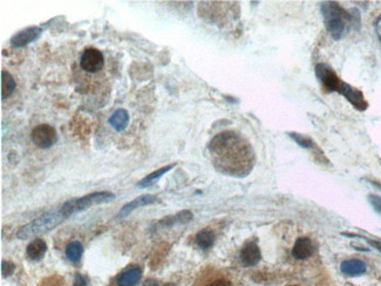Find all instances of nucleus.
<instances>
[{
	"label": "nucleus",
	"mask_w": 381,
	"mask_h": 286,
	"mask_svg": "<svg viewBox=\"0 0 381 286\" xmlns=\"http://www.w3.org/2000/svg\"><path fill=\"white\" fill-rule=\"evenodd\" d=\"M374 27H376V32H377L378 38H379V40L381 41V17H379V18L377 19L376 24H374Z\"/></svg>",
	"instance_id": "27"
},
{
	"label": "nucleus",
	"mask_w": 381,
	"mask_h": 286,
	"mask_svg": "<svg viewBox=\"0 0 381 286\" xmlns=\"http://www.w3.org/2000/svg\"><path fill=\"white\" fill-rule=\"evenodd\" d=\"M214 166L234 176H244L254 167V152L250 144L235 131L216 135L209 144Z\"/></svg>",
	"instance_id": "1"
},
{
	"label": "nucleus",
	"mask_w": 381,
	"mask_h": 286,
	"mask_svg": "<svg viewBox=\"0 0 381 286\" xmlns=\"http://www.w3.org/2000/svg\"><path fill=\"white\" fill-rule=\"evenodd\" d=\"M105 66V57L98 48L88 47L80 57V67L87 73H98Z\"/></svg>",
	"instance_id": "6"
},
{
	"label": "nucleus",
	"mask_w": 381,
	"mask_h": 286,
	"mask_svg": "<svg viewBox=\"0 0 381 286\" xmlns=\"http://www.w3.org/2000/svg\"><path fill=\"white\" fill-rule=\"evenodd\" d=\"M261 253L256 243L250 242L245 244L241 251V260L244 266H254L259 263Z\"/></svg>",
	"instance_id": "10"
},
{
	"label": "nucleus",
	"mask_w": 381,
	"mask_h": 286,
	"mask_svg": "<svg viewBox=\"0 0 381 286\" xmlns=\"http://www.w3.org/2000/svg\"><path fill=\"white\" fill-rule=\"evenodd\" d=\"M128 123L129 114L126 109H118V111H115L114 113L112 114V116L109 117V124L118 131H122L126 129Z\"/></svg>",
	"instance_id": "16"
},
{
	"label": "nucleus",
	"mask_w": 381,
	"mask_h": 286,
	"mask_svg": "<svg viewBox=\"0 0 381 286\" xmlns=\"http://www.w3.org/2000/svg\"><path fill=\"white\" fill-rule=\"evenodd\" d=\"M14 269L15 266L14 264H13L12 262H8V260H4V262L1 263V273L4 277H9V276L12 275L13 272H14Z\"/></svg>",
	"instance_id": "23"
},
{
	"label": "nucleus",
	"mask_w": 381,
	"mask_h": 286,
	"mask_svg": "<svg viewBox=\"0 0 381 286\" xmlns=\"http://www.w3.org/2000/svg\"><path fill=\"white\" fill-rule=\"evenodd\" d=\"M215 243V233L211 230L204 229L201 230L196 236V244L201 249L206 250L210 249Z\"/></svg>",
	"instance_id": "19"
},
{
	"label": "nucleus",
	"mask_w": 381,
	"mask_h": 286,
	"mask_svg": "<svg viewBox=\"0 0 381 286\" xmlns=\"http://www.w3.org/2000/svg\"><path fill=\"white\" fill-rule=\"evenodd\" d=\"M316 76L320 81L322 87L328 92L338 93L341 83H343L334 70L326 63H318L316 66Z\"/></svg>",
	"instance_id": "7"
},
{
	"label": "nucleus",
	"mask_w": 381,
	"mask_h": 286,
	"mask_svg": "<svg viewBox=\"0 0 381 286\" xmlns=\"http://www.w3.org/2000/svg\"><path fill=\"white\" fill-rule=\"evenodd\" d=\"M88 285V281L85 276L80 275V273H76L75 278H74V284L73 286H87Z\"/></svg>",
	"instance_id": "25"
},
{
	"label": "nucleus",
	"mask_w": 381,
	"mask_h": 286,
	"mask_svg": "<svg viewBox=\"0 0 381 286\" xmlns=\"http://www.w3.org/2000/svg\"><path fill=\"white\" fill-rule=\"evenodd\" d=\"M206 286H231V284L228 281H225V279H218V281L210 283Z\"/></svg>",
	"instance_id": "26"
},
{
	"label": "nucleus",
	"mask_w": 381,
	"mask_h": 286,
	"mask_svg": "<svg viewBox=\"0 0 381 286\" xmlns=\"http://www.w3.org/2000/svg\"><path fill=\"white\" fill-rule=\"evenodd\" d=\"M340 269L341 272L346 276H360L366 272V264L363 260L350 259L341 263Z\"/></svg>",
	"instance_id": "14"
},
{
	"label": "nucleus",
	"mask_w": 381,
	"mask_h": 286,
	"mask_svg": "<svg viewBox=\"0 0 381 286\" xmlns=\"http://www.w3.org/2000/svg\"><path fill=\"white\" fill-rule=\"evenodd\" d=\"M31 139L35 146L40 149H48L57 143L58 134L57 130L50 124H39L34 127L31 133Z\"/></svg>",
	"instance_id": "5"
},
{
	"label": "nucleus",
	"mask_w": 381,
	"mask_h": 286,
	"mask_svg": "<svg viewBox=\"0 0 381 286\" xmlns=\"http://www.w3.org/2000/svg\"><path fill=\"white\" fill-rule=\"evenodd\" d=\"M173 168H174V165H170V166L163 167V168L156 170V172H153L149 173V175L146 176V177H144L143 179H141V181L137 183V188L143 189V188H147V186L151 185L154 182H156L160 177H162L164 173L168 172L170 169H173Z\"/></svg>",
	"instance_id": "18"
},
{
	"label": "nucleus",
	"mask_w": 381,
	"mask_h": 286,
	"mask_svg": "<svg viewBox=\"0 0 381 286\" xmlns=\"http://www.w3.org/2000/svg\"><path fill=\"white\" fill-rule=\"evenodd\" d=\"M64 220H66V217L64 216L61 210L50 211V213L41 215V216H39L38 218L32 221L31 223L22 227L21 229L18 231L17 236L19 239L31 238V237L38 236V234H41L52 230L53 228L59 226L61 222H64Z\"/></svg>",
	"instance_id": "3"
},
{
	"label": "nucleus",
	"mask_w": 381,
	"mask_h": 286,
	"mask_svg": "<svg viewBox=\"0 0 381 286\" xmlns=\"http://www.w3.org/2000/svg\"><path fill=\"white\" fill-rule=\"evenodd\" d=\"M320 9L326 30L334 40L341 39L346 30L360 28V13L356 8L344 9L338 2L326 1L322 2Z\"/></svg>",
	"instance_id": "2"
},
{
	"label": "nucleus",
	"mask_w": 381,
	"mask_h": 286,
	"mask_svg": "<svg viewBox=\"0 0 381 286\" xmlns=\"http://www.w3.org/2000/svg\"><path fill=\"white\" fill-rule=\"evenodd\" d=\"M82 252H83V249H82L81 243L77 242V240L70 242L66 247V257L73 263H77L80 259H81Z\"/></svg>",
	"instance_id": "21"
},
{
	"label": "nucleus",
	"mask_w": 381,
	"mask_h": 286,
	"mask_svg": "<svg viewBox=\"0 0 381 286\" xmlns=\"http://www.w3.org/2000/svg\"><path fill=\"white\" fill-rule=\"evenodd\" d=\"M41 32H43V30L38 26L25 28V30L18 32L17 34L13 35L11 39V45L15 48L27 46L28 44L33 43V41H35L40 37Z\"/></svg>",
	"instance_id": "9"
},
{
	"label": "nucleus",
	"mask_w": 381,
	"mask_h": 286,
	"mask_svg": "<svg viewBox=\"0 0 381 286\" xmlns=\"http://www.w3.org/2000/svg\"><path fill=\"white\" fill-rule=\"evenodd\" d=\"M369 201L371 205H372L374 210L377 211L378 214L381 215V197L378 195H370L369 196Z\"/></svg>",
	"instance_id": "24"
},
{
	"label": "nucleus",
	"mask_w": 381,
	"mask_h": 286,
	"mask_svg": "<svg viewBox=\"0 0 381 286\" xmlns=\"http://www.w3.org/2000/svg\"><path fill=\"white\" fill-rule=\"evenodd\" d=\"M313 251V244L311 242V239L309 237H300V238L297 239V242L295 244L292 249V256L295 257L296 259H300L304 260L308 259L312 256Z\"/></svg>",
	"instance_id": "12"
},
{
	"label": "nucleus",
	"mask_w": 381,
	"mask_h": 286,
	"mask_svg": "<svg viewBox=\"0 0 381 286\" xmlns=\"http://www.w3.org/2000/svg\"><path fill=\"white\" fill-rule=\"evenodd\" d=\"M192 220V214L188 210L181 211L175 216H170L167 217L166 220L161 221V226L163 227H173L174 224H179V223H188Z\"/></svg>",
	"instance_id": "20"
},
{
	"label": "nucleus",
	"mask_w": 381,
	"mask_h": 286,
	"mask_svg": "<svg viewBox=\"0 0 381 286\" xmlns=\"http://www.w3.org/2000/svg\"><path fill=\"white\" fill-rule=\"evenodd\" d=\"M15 89L14 78L7 70H1V99L6 100L13 94Z\"/></svg>",
	"instance_id": "17"
},
{
	"label": "nucleus",
	"mask_w": 381,
	"mask_h": 286,
	"mask_svg": "<svg viewBox=\"0 0 381 286\" xmlns=\"http://www.w3.org/2000/svg\"><path fill=\"white\" fill-rule=\"evenodd\" d=\"M115 200V195L108 191H101V192H93V194L86 195L83 197L75 198V200L66 202L60 210L63 211L64 217H69L70 215L79 213V211L86 210L87 208L94 207L98 204L108 203Z\"/></svg>",
	"instance_id": "4"
},
{
	"label": "nucleus",
	"mask_w": 381,
	"mask_h": 286,
	"mask_svg": "<svg viewBox=\"0 0 381 286\" xmlns=\"http://www.w3.org/2000/svg\"><path fill=\"white\" fill-rule=\"evenodd\" d=\"M367 242H369L371 245L376 247V249L379 250V251H381V242H379V240H372V239H367Z\"/></svg>",
	"instance_id": "28"
},
{
	"label": "nucleus",
	"mask_w": 381,
	"mask_h": 286,
	"mask_svg": "<svg viewBox=\"0 0 381 286\" xmlns=\"http://www.w3.org/2000/svg\"><path fill=\"white\" fill-rule=\"evenodd\" d=\"M289 135L290 137H291L292 140H295L300 147L306 148V149H315L316 148V143L313 142L309 136H305V135L297 134V133H290Z\"/></svg>",
	"instance_id": "22"
},
{
	"label": "nucleus",
	"mask_w": 381,
	"mask_h": 286,
	"mask_svg": "<svg viewBox=\"0 0 381 286\" xmlns=\"http://www.w3.org/2000/svg\"><path fill=\"white\" fill-rule=\"evenodd\" d=\"M159 201V198L156 197V196H153V195H142L140 196V197L135 198V200H133L131 202H129V203H127L125 205V207H122V209L120 210V213H119L118 217H126L128 216L129 214L131 213V211L136 210V209L141 208V207H146V205H149V204H153L155 203V202Z\"/></svg>",
	"instance_id": "11"
},
{
	"label": "nucleus",
	"mask_w": 381,
	"mask_h": 286,
	"mask_svg": "<svg viewBox=\"0 0 381 286\" xmlns=\"http://www.w3.org/2000/svg\"><path fill=\"white\" fill-rule=\"evenodd\" d=\"M338 93L345 96L346 100L350 102L354 108L358 109V111H366L367 107H369V104H367V101L365 100V96L363 93H361L359 89L354 88V87H352L346 82L343 81Z\"/></svg>",
	"instance_id": "8"
},
{
	"label": "nucleus",
	"mask_w": 381,
	"mask_h": 286,
	"mask_svg": "<svg viewBox=\"0 0 381 286\" xmlns=\"http://www.w3.org/2000/svg\"><path fill=\"white\" fill-rule=\"evenodd\" d=\"M143 286H160V284L156 281H154V279H148L143 284Z\"/></svg>",
	"instance_id": "29"
},
{
	"label": "nucleus",
	"mask_w": 381,
	"mask_h": 286,
	"mask_svg": "<svg viewBox=\"0 0 381 286\" xmlns=\"http://www.w3.org/2000/svg\"><path fill=\"white\" fill-rule=\"evenodd\" d=\"M142 277V270L140 266H130L122 271L118 277L119 286H135Z\"/></svg>",
	"instance_id": "13"
},
{
	"label": "nucleus",
	"mask_w": 381,
	"mask_h": 286,
	"mask_svg": "<svg viewBox=\"0 0 381 286\" xmlns=\"http://www.w3.org/2000/svg\"><path fill=\"white\" fill-rule=\"evenodd\" d=\"M47 251V244L44 242V239H34L28 244L26 247V253L28 258L32 260H40L44 258L45 253Z\"/></svg>",
	"instance_id": "15"
}]
</instances>
